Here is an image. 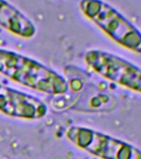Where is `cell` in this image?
I'll return each mask as SVG.
<instances>
[{"label":"cell","mask_w":141,"mask_h":159,"mask_svg":"<svg viewBox=\"0 0 141 159\" xmlns=\"http://www.w3.org/2000/svg\"><path fill=\"white\" fill-rule=\"evenodd\" d=\"M0 74L42 93L59 95L68 89L66 80L44 65L17 52L0 49Z\"/></svg>","instance_id":"1"},{"label":"cell","mask_w":141,"mask_h":159,"mask_svg":"<svg viewBox=\"0 0 141 159\" xmlns=\"http://www.w3.org/2000/svg\"><path fill=\"white\" fill-rule=\"evenodd\" d=\"M80 8L115 42L141 54V32L111 6L101 0H82Z\"/></svg>","instance_id":"2"},{"label":"cell","mask_w":141,"mask_h":159,"mask_svg":"<svg viewBox=\"0 0 141 159\" xmlns=\"http://www.w3.org/2000/svg\"><path fill=\"white\" fill-rule=\"evenodd\" d=\"M66 137L77 148L101 159H141V150L134 145L88 128L69 127Z\"/></svg>","instance_id":"3"},{"label":"cell","mask_w":141,"mask_h":159,"mask_svg":"<svg viewBox=\"0 0 141 159\" xmlns=\"http://www.w3.org/2000/svg\"><path fill=\"white\" fill-rule=\"evenodd\" d=\"M85 61L106 79L141 94V69L121 57L100 50H91Z\"/></svg>","instance_id":"4"},{"label":"cell","mask_w":141,"mask_h":159,"mask_svg":"<svg viewBox=\"0 0 141 159\" xmlns=\"http://www.w3.org/2000/svg\"><path fill=\"white\" fill-rule=\"evenodd\" d=\"M0 112L7 116L39 119L47 114V105L36 97L0 84Z\"/></svg>","instance_id":"5"},{"label":"cell","mask_w":141,"mask_h":159,"mask_svg":"<svg viewBox=\"0 0 141 159\" xmlns=\"http://www.w3.org/2000/svg\"><path fill=\"white\" fill-rule=\"evenodd\" d=\"M0 26L24 38L34 37L37 32L34 23L6 0H0Z\"/></svg>","instance_id":"6"},{"label":"cell","mask_w":141,"mask_h":159,"mask_svg":"<svg viewBox=\"0 0 141 159\" xmlns=\"http://www.w3.org/2000/svg\"><path fill=\"white\" fill-rule=\"evenodd\" d=\"M140 27H141V24H140Z\"/></svg>","instance_id":"7"}]
</instances>
